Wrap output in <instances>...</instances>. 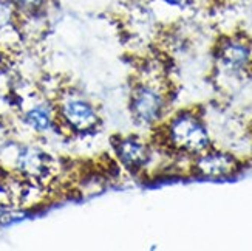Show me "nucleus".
<instances>
[{
  "instance_id": "39448f33",
  "label": "nucleus",
  "mask_w": 252,
  "mask_h": 251,
  "mask_svg": "<svg viewBox=\"0 0 252 251\" xmlns=\"http://www.w3.org/2000/svg\"><path fill=\"white\" fill-rule=\"evenodd\" d=\"M14 169L27 179L39 180L47 176L50 169V158L39 147L20 146L14 157Z\"/></svg>"
},
{
  "instance_id": "f257e3e1",
  "label": "nucleus",
  "mask_w": 252,
  "mask_h": 251,
  "mask_svg": "<svg viewBox=\"0 0 252 251\" xmlns=\"http://www.w3.org/2000/svg\"><path fill=\"white\" fill-rule=\"evenodd\" d=\"M169 143L181 152L198 155L211 146V138L203 121L190 112L175 116L167 126Z\"/></svg>"
},
{
  "instance_id": "f03ea898",
  "label": "nucleus",
  "mask_w": 252,
  "mask_h": 251,
  "mask_svg": "<svg viewBox=\"0 0 252 251\" xmlns=\"http://www.w3.org/2000/svg\"><path fill=\"white\" fill-rule=\"evenodd\" d=\"M61 121L74 132H87L97 124V113L92 103L78 95H67L59 103Z\"/></svg>"
},
{
  "instance_id": "1a4fd4ad",
  "label": "nucleus",
  "mask_w": 252,
  "mask_h": 251,
  "mask_svg": "<svg viewBox=\"0 0 252 251\" xmlns=\"http://www.w3.org/2000/svg\"><path fill=\"white\" fill-rule=\"evenodd\" d=\"M25 123L37 132H45L53 126V116L47 107L36 106L25 113Z\"/></svg>"
},
{
  "instance_id": "9b49d317",
  "label": "nucleus",
  "mask_w": 252,
  "mask_h": 251,
  "mask_svg": "<svg viewBox=\"0 0 252 251\" xmlns=\"http://www.w3.org/2000/svg\"><path fill=\"white\" fill-rule=\"evenodd\" d=\"M164 2H167L169 5H173V6H186V5H189L190 0H164Z\"/></svg>"
},
{
  "instance_id": "7ed1b4c3",
  "label": "nucleus",
  "mask_w": 252,
  "mask_h": 251,
  "mask_svg": "<svg viewBox=\"0 0 252 251\" xmlns=\"http://www.w3.org/2000/svg\"><path fill=\"white\" fill-rule=\"evenodd\" d=\"M130 110L138 123L144 126L153 124L162 115L164 96L157 87L149 84H139L131 93Z\"/></svg>"
},
{
  "instance_id": "0eeeda50",
  "label": "nucleus",
  "mask_w": 252,
  "mask_h": 251,
  "mask_svg": "<svg viewBox=\"0 0 252 251\" xmlns=\"http://www.w3.org/2000/svg\"><path fill=\"white\" fill-rule=\"evenodd\" d=\"M116 155L128 169H142L150 160V149L135 137L121 138L115 144Z\"/></svg>"
},
{
  "instance_id": "20e7f679",
  "label": "nucleus",
  "mask_w": 252,
  "mask_h": 251,
  "mask_svg": "<svg viewBox=\"0 0 252 251\" xmlns=\"http://www.w3.org/2000/svg\"><path fill=\"white\" fill-rule=\"evenodd\" d=\"M195 169L198 174L211 179L227 177L234 174L238 168V161L234 155L220 150H204L196 155Z\"/></svg>"
},
{
  "instance_id": "6e6552de",
  "label": "nucleus",
  "mask_w": 252,
  "mask_h": 251,
  "mask_svg": "<svg viewBox=\"0 0 252 251\" xmlns=\"http://www.w3.org/2000/svg\"><path fill=\"white\" fill-rule=\"evenodd\" d=\"M17 11L11 5L8 0H0V40L8 37V36H16L17 37V27H16V19H17Z\"/></svg>"
},
{
  "instance_id": "9d476101",
  "label": "nucleus",
  "mask_w": 252,
  "mask_h": 251,
  "mask_svg": "<svg viewBox=\"0 0 252 251\" xmlns=\"http://www.w3.org/2000/svg\"><path fill=\"white\" fill-rule=\"evenodd\" d=\"M8 2L16 8L19 14L34 16L45 5V0H8Z\"/></svg>"
},
{
  "instance_id": "423d86ee",
  "label": "nucleus",
  "mask_w": 252,
  "mask_h": 251,
  "mask_svg": "<svg viewBox=\"0 0 252 251\" xmlns=\"http://www.w3.org/2000/svg\"><path fill=\"white\" fill-rule=\"evenodd\" d=\"M252 56V50L246 42L240 39H226L218 48V61L226 70H245Z\"/></svg>"
}]
</instances>
